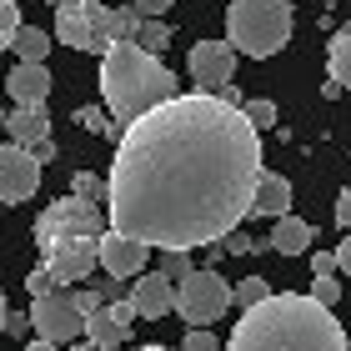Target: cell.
Here are the masks:
<instances>
[{
	"mask_svg": "<svg viewBox=\"0 0 351 351\" xmlns=\"http://www.w3.org/2000/svg\"><path fill=\"white\" fill-rule=\"evenodd\" d=\"M261 186V131L226 95H171L121 131L106 176L110 231L156 251L216 246Z\"/></svg>",
	"mask_w": 351,
	"mask_h": 351,
	"instance_id": "1",
	"label": "cell"
},
{
	"mask_svg": "<svg viewBox=\"0 0 351 351\" xmlns=\"http://www.w3.org/2000/svg\"><path fill=\"white\" fill-rule=\"evenodd\" d=\"M226 351H346V331L306 291H271L261 306L241 311Z\"/></svg>",
	"mask_w": 351,
	"mask_h": 351,
	"instance_id": "2",
	"label": "cell"
},
{
	"mask_svg": "<svg viewBox=\"0 0 351 351\" xmlns=\"http://www.w3.org/2000/svg\"><path fill=\"white\" fill-rule=\"evenodd\" d=\"M106 216L101 206L86 196H60L36 216V251L40 266L51 271L60 286L86 281L101 266V236H106Z\"/></svg>",
	"mask_w": 351,
	"mask_h": 351,
	"instance_id": "3",
	"label": "cell"
},
{
	"mask_svg": "<svg viewBox=\"0 0 351 351\" xmlns=\"http://www.w3.org/2000/svg\"><path fill=\"white\" fill-rule=\"evenodd\" d=\"M171 95H181L176 90V71L161 56L141 51L136 40H116L101 56V101L121 125H131V121L146 116V110L166 106Z\"/></svg>",
	"mask_w": 351,
	"mask_h": 351,
	"instance_id": "4",
	"label": "cell"
},
{
	"mask_svg": "<svg viewBox=\"0 0 351 351\" xmlns=\"http://www.w3.org/2000/svg\"><path fill=\"white\" fill-rule=\"evenodd\" d=\"M291 25L296 21L286 0H231L226 5V40L236 45V56H251V60L286 51Z\"/></svg>",
	"mask_w": 351,
	"mask_h": 351,
	"instance_id": "5",
	"label": "cell"
},
{
	"mask_svg": "<svg viewBox=\"0 0 351 351\" xmlns=\"http://www.w3.org/2000/svg\"><path fill=\"white\" fill-rule=\"evenodd\" d=\"M56 40L86 56L110 51V5L101 0H56Z\"/></svg>",
	"mask_w": 351,
	"mask_h": 351,
	"instance_id": "6",
	"label": "cell"
},
{
	"mask_svg": "<svg viewBox=\"0 0 351 351\" xmlns=\"http://www.w3.org/2000/svg\"><path fill=\"white\" fill-rule=\"evenodd\" d=\"M176 311L186 326H211L231 311V286L221 281V271L196 266L186 281H176Z\"/></svg>",
	"mask_w": 351,
	"mask_h": 351,
	"instance_id": "7",
	"label": "cell"
},
{
	"mask_svg": "<svg viewBox=\"0 0 351 351\" xmlns=\"http://www.w3.org/2000/svg\"><path fill=\"white\" fill-rule=\"evenodd\" d=\"M30 331L51 346H75L86 341V311L75 306V291H56V296H36L30 301Z\"/></svg>",
	"mask_w": 351,
	"mask_h": 351,
	"instance_id": "8",
	"label": "cell"
},
{
	"mask_svg": "<svg viewBox=\"0 0 351 351\" xmlns=\"http://www.w3.org/2000/svg\"><path fill=\"white\" fill-rule=\"evenodd\" d=\"M236 75V45L231 40H196L191 45V81L206 95H226Z\"/></svg>",
	"mask_w": 351,
	"mask_h": 351,
	"instance_id": "9",
	"label": "cell"
},
{
	"mask_svg": "<svg viewBox=\"0 0 351 351\" xmlns=\"http://www.w3.org/2000/svg\"><path fill=\"white\" fill-rule=\"evenodd\" d=\"M40 191V161L30 156V146H0V201H30Z\"/></svg>",
	"mask_w": 351,
	"mask_h": 351,
	"instance_id": "10",
	"label": "cell"
},
{
	"mask_svg": "<svg viewBox=\"0 0 351 351\" xmlns=\"http://www.w3.org/2000/svg\"><path fill=\"white\" fill-rule=\"evenodd\" d=\"M146 261H151V246H141V241H131V236H121V231L101 236V271L110 281H136L141 271H146Z\"/></svg>",
	"mask_w": 351,
	"mask_h": 351,
	"instance_id": "11",
	"label": "cell"
},
{
	"mask_svg": "<svg viewBox=\"0 0 351 351\" xmlns=\"http://www.w3.org/2000/svg\"><path fill=\"white\" fill-rule=\"evenodd\" d=\"M131 322H136L131 301H106L101 311H90V316H86V341H95L101 351L125 346V341H131Z\"/></svg>",
	"mask_w": 351,
	"mask_h": 351,
	"instance_id": "12",
	"label": "cell"
},
{
	"mask_svg": "<svg viewBox=\"0 0 351 351\" xmlns=\"http://www.w3.org/2000/svg\"><path fill=\"white\" fill-rule=\"evenodd\" d=\"M131 311L136 316H166V311H176V281L166 276V271H141V276L131 281Z\"/></svg>",
	"mask_w": 351,
	"mask_h": 351,
	"instance_id": "13",
	"label": "cell"
},
{
	"mask_svg": "<svg viewBox=\"0 0 351 351\" xmlns=\"http://www.w3.org/2000/svg\"><path fill=\"white\" fill-rule=\"evenodd\" d=\"M51 71L45 66H30V60H15L10 75H5V90H10V101L15 106H45L51 101Z\"/></svg>",
	"mask_w": 351,
	"mask_h": 351,
	"instance_id": "14",
	"label": "cell"
},
{
	"mask_svg": "<svg viewBox=\"0 0 351 351\" xmlns=\"http://www.w3.org/2000/svg\"><path fill=\"white\" fill-rule=\"evenodd\" d=\"M251 216H266V221L291 216V181L276 176V171H261V186H256V206H251Z\"/></svg>",
	"mask_w": 351,
	"mask_h": 351,
	"instance_id": "15",
	"label": "cell"
},
{
	"mask_svg": "<svg viewBox=\"0 0 351 351\" xmlns=\"http://www.w3.org/2000/svg\"><path fill=\"white\" fill-rule=\"evenodd\" d=\"M5 131H10L15 146H36V141L51 136V116H45V106H15Z\"/></svg>",
	"mask_w": 351,
	"mask_h": 351,
	"instance_id": "16",
	"label": "cell"
},
{
	"mask_svg": "<svg viewBox=\"0 0 351 351\" xmlns=\"http://www.w3.org/2000/svg\"><path fill=\"white\" fill-rule=\"evenodd\" d=\"M311 241H316L311 221H301V216H281V221H271V241H266V246H276L281 256H301V251H311Z\"/></svg>",
	"mask_w": 351,
	"mask_h": 351,
	"instance_id": "17",
	"label": "cell"
},
{
	"mask_svg": "<svg viewBox=\"0 0 351 351\" xmlns=\"http://www.w3.org/2000/svg\"><path fill=\"white\" fill-rule=\"evenodd\" d=\"M326 71H331V86L351 90V30L331 36V45H326Z\"/></svg>",
	"mask_w": 351,
	"mask_h": 351,
	"instance_id": "18",
	"label": "cell"
},
{
	"mask_svg": "<svg viewBox=\"0 0 351 351\" xmlns=\"http://www.w3.org/2000/svg\"><path fill=\"white\" fill-rule=\"evenodd\" d=\"M15 60H30V66H45V56H51V36L45 30H36V25H21L15 30Z\"/></svg>",
	"mask_w": 351,
	"mask_h": 351,
	"instance_id": "19",
	"label": "cell"
},
{
	"mask_svg": "<svg viewBox=\"0 0 351 351\" xmlns=\"http://www.w3.org/2000/svg\"><path fill=\"white\" fill-rule=\"evenodd\" d=\"M75 125H86L90 136H121V131H125V125H116V116H110V110H101V106L75 110Z\"/></svg>",
	"mask_w": 351,
	"mask_h": 351,
	"instance_id": "20",
	"label": "cell"
},
{
	"mask_svg": "<svg viewBox=\"0 0 351 351\" xmlns=\"http://www.w3.org/2000/svg\"><path fill=\"white\" fill-rule=\"evenodd\" d=\"M141 36V10L136 5H116L110 10V45L116 40H136Z\"/></svg>",
	"mask_w": 351,
	"mask_h": 351,
	"instance_id": "21",
	"label": "cell"
},
{
	"mask_svg": "<svg viewBox=\"0 0 351 351\" xmlns=\"http://www.w3.org/2000/svg\"><path fill=\"white\" fill-rule=\"evenodd\" d=\"M266 296H271V281H261V276H246V281H236V286H231V301H236L241 311L261 306Z\"/></svg>",
	"mask_w": 351,
	"mask_h": 351,
	"instance_id": "22",
	"label": "cell"
},
{
	"mask_svg": "<svg viewBox=\"0 0 351 351\" xmlns=\"http://www.w3.org/2000/svg\"><path fill=\"white\" fill-rule=\"evenodd\" d=\"M136 45H141V51H151V56H161L166 45H171V25H166V21H141Z\"/></svg>",
	"mask_w": 351,
	"mask_h": 351,
	"instance_id": "23",
	"label": "cell"
},
{
	"mask_svg": "<svg viewBox=\"0 0 351 351\" xmlns=\"http://www.w3.org/2000/svg\"><path fill=\"white\" fill-rule=\"evenodd\" d=\"M15 30H21V5H15V0H0V51L15 45Z\"/></svg>",
	"mask_w": 351,
	"mask_h": 351,
	"instance_id": "24",
	"label": "cell"
},
{
	"mask_svg": "<svg viewBox=\"0 0 351 351\" xmlns=\"http://www.w3.org/2000/svg\"><path fill=\"white\" fill-rule=\"evenodd\" d=\"M241 110H246V121L256 125V131H271V125H276V116H281L276 101H246Z\"/></svg>",
	"mask_w": 351,
	"mask_h": 351,
	"instance_id": "25",
	"label": "cell"
},
{
	"mask_svg": "<svg viewBox=\"0 0 351 351\" xmlns=\"http://www.w3.org/2000/svg\"><path fill=\"white\" fill-rule=\"evenodd\" d=\"M181 351H226V346H221V337H216V331H206V326H186V341H181Z\"/></svg>",
	"mask_w": 351,
	"mask_h": 351,
	"instance_id": "26",
	"label": "cell"
},
{
	"mask_svg": "<svg viewBox=\"0 0 351 351\" xmlns=\"http://www.w3.org/2000/svg\"><path fill=\"white\" fill-rule=\"evenodd\" d=\"M25 291H30V301H36V296H56V291H60V281H56L45 266H36V271L25 276Z\"/></svg>",
	"mask_w": 351,
	"mask_h": 351,
	"instance_id": "27",
	"label": "cell"
},
{
	"mask_svg": "<svg viewBox=\"0 0 351 351\" xmlns=\"http://www.w3.org/2000/svg\"><path fill=\"white\" fill-rule=\"evenodd\" d=\"M306 296H311V301H322V306H337V296H341V286H337V281H331V276H316Z\"/></svg>",
	"mask_w": 351,
	"mask_h": 351,
	"instance_id": "28",
	"label": "cell"
},
{
	"mask_svg": "<svg viewBox=\"0 0 351 351\" xmlns=\"http://www.w3.org/2000/svg\"><path fill=\"white\" fill-rule=\"evenodd\" d=\"M161 271H166L171 281H186L196 266H191V256H186V251H166V266H161Z\"/></svg>",
	"mask_w": 351,
	"mask_h": 351,
	"instance_id": "29",
	"label": "cell"
},
{
	"mask_svg": "<svg viewBox=\"0 0 351 351\" xmlns=\"http://www.w3.org/2000/svg\"><path fill=\"white\" fill-rule=\"evenodd\" d=\"M131 5L141 10V21H166V10L176 5V0H131Z\"/></svg>",
	"mask_w": 351,
	"mask_h": 351,
	"instance_id": "30",
	"label": "cell"
},
{
	"mask_svg": "<svg viewBox=\"0 0 351 351\" xmlns=\"http://www.w3.org/2000/svg\"><path fill=\"white\" fill-rule=\"evenodd\" d=\"M75 306H81V311L90 316V311H101V306H106V296L95 291V286H81V291H75Z\"/></svg>",
	"mask_w": 351,
	"mask_h": 351,
	"instance_id": "31",
	"label": "cell"
},
{
	"mask_svg": "<svg viewBox=\"0 0 351 351\" xmlns=\"http://www.w3.org/2000/svg\"><path fill=\"white\" fill-rule=\"evenodd\" d=\"M221 251H231V256H246V251H256V241H251V236H241V231H231L226 241H221Z\"/></svg>",
	"mask_w": 351,
	"mask_h": 351,
	"instance_id": "32",
	"label": "cell"
},
{
	"mask_svg": "<svg viewBox=\"0 0 351 351\" xmlns=\"http://www.w3.org/2000/svg\"><path fill=\"white\" fill-rule=\"evenodd\" d=\"M75 196H86V201H95V196H106V186L95 181V176H75Z\"/></svg>",
	"mask_w": 351,
	"mask_h": 351,
	"instance_id": "33",
	"label": "cell"
},
{
	"mask_svg": "<svg viewBox=\"0 0 351 351\" xmlns=\"http://www.w3.org/2000/svg\"><path fill=\"white\" fill-rule=\"evenodd\" d=\"M337 226L351 231V191H341V196H337Z\"/></svg>",
	"mask_w": 351,
	"mask_h": 351,
	"instance_id": "34",
	"label": "cell"
},
{
	"mask_svg": "<svg viewBox=\"0 0 351 351\" xmlns=\"http://www.w3.org/2000/svg\"><path fill=\"white\" fill-rule=\"evenodd\" d=\"M30 156H36V161L45 166V161H56V141L45 136V141H36V146H30Z\"/></svg>",
	"mask_w": 351,
	"mask_h": 351,
	"instance_id": "35",
	"label": "cell"
},
{
	"mask_svg": "<svg viewBox=\"0 0 351 351\" xmlns=\"http://www.w3.org/2000/svg\"><path fill=\"white\" fill-rule=\"evenodd\" d=\"M311 266H316V276H331V266H337V256H331V251H316V256H311Z\"/></svg>",
	"mask_w": 351,
	"mask_h": 351,
	"instance_id": "36",
	"label": "cell"
},
{
	"mask_svg": "<svg viewBox=\"0 0 351 351\" xmlns=\"http://www.w3.org/2000/svg\"><path fill=\"white\" fill-rule=\"evenodd\" d=\"M337 266H341L346 276H351V231L341 236V246H337Z\"/></svg>",
	"mask_w": 351,
	"mask_h": 351,
	"instance_id": "37",
	"label": "cell"
},
{
	"mask_svg": "<svg viewBox=\"0 0 351 351\" xmlns=\"http://www.w3.org/2000/svg\"><path fill=\"white\" fill-rule=\"evenodd\" d=\"M5 331H15V337H25V341H30V316H10Z\"/></svg>",
	"mask_w": 351,
	"mask_h": 351,
	"instance_id": "38",
	"label": "cell"
},
{
	"mask_svg": "<svg viewBox=\"0 0 351 351\" xmlns=\"http://www.w3.org/2000/svg\"><path fill=\"white\" fill-rule=\"evenodd\" d=\"M25 351H60V346H51V341H40V337H36V341H25Z\"/></svg>",
	"mask_w": 351,
	"mask_h": 351,
	"instance_id": "39",
	"label": "cell"
},
{
	"mask_svg": "<svg viewBox=\"0 0 351 351\" xmlns=\"http://www.w3.org/2000/svg\"><path fill=\"white\" fill-rule=\"evenodd\" d=\"M5 322H10V306H5V296H0V337H5Z\"/></svg>",
	"mask_w": 351,
	"mask_h": 351,
	"instance_id": "40",
	"label": "cell"
},
{
	"mask_svg": "<svg viewBox=\"0 0 351 351\" xmlns=\"http://www.w3.org/2000/svg\"><path fill=\"white\" fill-rule=\"evenodd\" d=\"M71 351H101V346H95V341H75Z\"/></svg>",
	"mask_w": 351,
	"mask_h": 351,
	"instance_id": "41",
	"label": "cell"
},
{
	"mask_svg": "<svg viewBox=\"0 0 351 351\" xmlns=\"http://www.w3.org/2000/svg\"><path fill=\"white\" fill-rule=\"evenodd\" d=\"M136 351H171V346H136Z\"/></svg>",
	"mask_w": 351,
	"mask_h": 351,
	"instance_id": "42",
	"label": "cell"
},
{
	"mask_svg": "<svg viewBox=\"0 0 351 351\" xmlns=\"http://www.w3.org/2000/svg\"><path fill=\"white\" fill-rule=\"evenodd\" d=\"M346 351H351V337H346Z\"/></svg>",
	"mask_w": 351,
	"mask_h": 351,
	"instance_id": "43",
	"label": "cell"
}]
</instances>
